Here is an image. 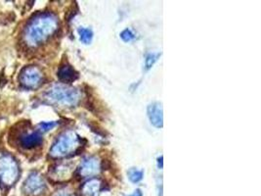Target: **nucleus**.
<instances>
[{
	"instance_id": "nucleus-13",
	"label": "nucleus",
	"mask_w": 261,
	"mask_h": 196,
	"mask_svg": "<svg viewBox=\"0 0 261 196\" xmlns=\"http://www.w3.org/2000/svg\"><path fill=\"white\" fill-rule=\"evenodd\" d=\"M127 174H128L129 180L134 184L139 183L142 180L143 177H144V172L142 170H138L136 168H131Z\"/></svg>"
},
{
	"instance_id": "nucleus-16",
	"label": "nucleus",
	"mask_w": 261,
	"mask_h": 196,
	"mask_svg": "<svg viewBox=\"0 0 261 196\" xmlns=\"http://www.w3.org/2000/svg\"><path fill=\"white\" fill-rule=\"evenodd\" d=\"M120 37H121V39L123 40V41H125V42H129V41H132L133 39H135V35L132 33V31L129 30V29H125L123 32H121V34H120Z\"/></svg>"
},
{
	"instance_id": "nucleus-10",
	"label": "nucleus",
	"mask_w": 261,
	"mask_h": 196,
	"mask_svg": "<svg viewBox=\"0 0 261 196\" xmlns=\"http://www.w3.org/2000/svg\"><path fill=\"white\" fill-rule=\"evenodd\" d=\"M58 79L62 83L71 84L79 79V73L69 64H64L61 66L57 72Z\"/></svg>"
},
{
	"instance_id": "nucleus-2",
	"label": "nucleus",
	"mask_w": 261,
	"mask_h": 196,
	"mask_svg": "<svg viewBox=\"0 0 261 196\" xmlns=\"http://www.w3.org/2000/svg\"><path fill=\"white\" fill-rule=\"evenodd\" d=\"M44 97L48 101L61 106L72 107L79 103L81 99V93L75 88L61 85H54L48 88L46 92L44 93Z\"/></svg>"
},
{
	"instance_id": "nucleus-14",
	"label": "nucleus",
	"mask_w": 261,
	"mask_h": 196,
	"mask_svg": "<svg viewBox=\"0 0 261 196\" xmlns=\"http://www.w3.org/2000/svg\"><path fill=\"white\" fill-rule=\"evenodd\" d=\"M161 54L160 53H150L146 56L145 59V69L150 70L154 65V63L159 60Z\"/></svg>"
},
{
	"instance_id": "nucleus-17",
	"label": "nucleus",
	"mask_w": 261,
	"mask_h": 196,
	"mask_svg": "<svg viewBox=\"0 0 261 196\" xmlns=\"http://www.w3.org/2000/svg\"><path fill=\"white\" fill-rule=\"evenodd\" d=\"M57 125L56 122H43L41 124H39V128H40V131L41 132H48L50 130H52L53 128H55Z\"/></svg>"
},
{
	"instance_id": "nucleus-6",
	"label": "nucleus",
	"mask_w": 261,
	"mask_h": 196,
	"mask_svg": "<svg viewBox=\"0 0 261 196\" xmlns=\"http://www.w3.org/2000/svg\"><path fill=\"white\" fill-rule=\"evenodd\" d=\"M23 189L28 195H39L45 189V183L39 174L32 173L25 180Z\"/></svg>"
},
{
	"instance_id": "nucleus-5",
	"label": "nucleus",
	"mask_w": 261,
	"mask_h": 196,
	"mask_svg": "<svg viewBox=\"0 0 261 196\" xmlns=\"http://www.w3.org/2000/svg\"><path fill=\"white\" fill-rule=\"evenodd\" d=\"M21 85L27 89H35L41 85L43 81V75L36 66H28L22 70L19 77Z\"/></svg>"
},
{
	"instance_id": "nucleus-3",
	"label": "nucleus",
	"mask_w": 261,
	"mask_h": 196,
	"mask_svg": "<svg viewBox=\"0 0 261 196\" xmlns=\"http://www.w3.org/2000/svg\"><path fill=\"white\" fill-rule=\"evenodd\" d=\"M80 136L72 131H67L56 138L50 149V156L62 158L71 154L79 145Z\"/></svg>"
},
{
	"instance_id": "nucleus-19",
	"label": "nucleus",
	"mask_w": 261,
	"mask_h": 196,
	"mask_svg": "<svg viewBox=\"0 0 261 196\" xmlns=\"http://www.w3.org/2000/svg\"><path fill=\"white\" fill-rule=\"evenodd\" d=\"M55 196H73L71 193H69V192H59V193H57Z\"/></svg>"
},
{
	"instance_id": "nucleus-8",
	"label": "nucleus",
	"mask_w": 261,
	"mask_h": 196,
	"mask_svg": "<svg viewBox=\"0 0 261 196\" xmlns=\"http://www.w3.org/2000/svg\"><path fill=\"white\" fill-rule=\"evenodd\" d=\"M148 117L152 125L155 128H163L164 126V111L163 106L159 102H154L148 106Z\"/></svg>"
},
{
	"instance_id": "nucleus-7",
	"label": "nucleus",
	"mask_w": 261,
	"mask_h": 196,
	"mask_svg": "<svg viewBox=\"0 0 261 196\" xmlns=\"http://www.w3.org/2000/svg\"><path fill=\"white\" fill-rule=\"evenodd\" d=\"M18 138L20 145L24 149H33L42 143V136L39 132H24Z\"/></svg>"
},
{
	"instance_id": "nucleus-1",
	"label": "nucleus",
	"mask_w": 261,
	"mask_h": 196,
	"mask_svg": "<svg viewBox=\"0 0 261 196\" xmlns=\"http://www.w3.org/2000/svg\"><path fill=\"white\" fill-rule=\"evenodd\" d=\"M58 20L50 13H40L27 24L24 32V41L30 46H37L52 37L58 30Z\"/></svg>"
},
{
	"instance_id": "nucleus-15",
	"label": "nucleus",
	"mask_w": 261,
	"mask_h": 196,
	"mask_svg": "<svg viewBox=\"0 0 261 196\" xmlns=\"http://www.w3.org/2000/svg\"><path fill=\"white\" fill-rule=\"evenodd\" d=\"M71 169H70V167H68V166H66V165H61V166H58L57 168H56V170H55V173H54V176H56V178H67L70 174H71Z\"/></svg>"
},
{
	"instance_id": "nucleus-4",
	"label": "nucleus",
	"mask_w": 261,
	"mask_h": 196,
	"mask_svg": "<svg viewBox=\"0 0 261 196\" xmlns=\"http://www.w3.org/2000/svg\"><path fill=\"white\" fill-rule=\"evenodd\" d=\"M20 177V169L17 160L11 155L0 157V184L5 187H11Z\"/></svg>"
},
{
	"instance_id": "nucleus-18",
	"label": "nucleus",
	"mask_w": 261,
	"mask_h": 196,
	"mask_svg": "<svg viewBox=\"0 0 261 196\" xmlns=\"http://www.w3.org/2000/svg\"><path fill=\"white\" fill-rule=\"evenodd\" d=\"M130 196H142V192H141L140 189H137V190H135L134 193L131 194Z\"/></svg>"
},
{
	"instance_id": "nucleus-9",
	"label": "nucleus",
	"mask_w": 261,
	"mask_h": 196,
	"mask_svg": "<svg viewBox=\"0 0 261 196\" xmlns=\"http://www.w3.org/2000/svg\"><path fill=\"white\" fill-rule=\"evenodd\" d=\"M100 169L99 161L96 159L95 157H89L87 159L84 160L80 169H79V174L81 177L86 178V177H91L94 176L98 173Z\"/></svg>"
},
{
	"instance_id": "nucleus-11",
	"label": "nucleus",
	"mask_w": 261,
	"mask_h": 196,
	"mask_svg": "<svg viewBox=\"0 0 261 196\" xmlns=\"http://www.w3.org/2000/svg\"><path fill=\"white\" fill-rule=\"evenodd\" d=\"M101 184L98 180L92 179L86 182L83 186V193L84 196H97L100 191Z\"/></svg>"
},
{
	"instance_id": "nucleus-12",
	"label": "nucleus",
	"mask_w": 261,
	"mask_h": 196,
	"mask_svg": "<svg viewBox=\"0 0 261 196\" xmlns=\"http://www.w3.org/2000/svg\"><path fill=\"white\" fill-rule=\"evenodd\" d=\"M79 35L80 38L83 41L84 44H89L92 41L93 38V33L90 29H86V28H81L79 30Z\"/></svg>"
}]
</instances>
